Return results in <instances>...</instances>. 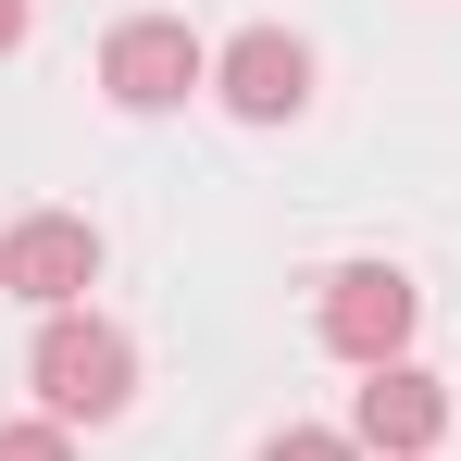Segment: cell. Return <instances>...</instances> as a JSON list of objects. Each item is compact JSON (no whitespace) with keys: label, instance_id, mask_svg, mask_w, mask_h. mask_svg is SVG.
Here are the masks:
<instances>
[{"label":"cell","instance_id":"cell-3","mask_svg":"<svg viewBox=\"0 0 461 461\" xmlns=\"http://www.w3.org/2000/svg\"><path fill=\"white\" fill-rule=\"evenodd\" d=\"M0 287L38 300V312H76L100 287V225L87 212H25V225L0 237Z\"/></svg>","mask_w":461,"mask_h":461},{"label":"cell","instance_id":"cell-5","mask_svg":"<svg viewBox=\"0 0 461 461\" xmlns=\"http://www.w3.org/2000/svg\"><path fill=\"white\" fill-rule=\"evenodd\" d=\"M212 100H225L237 125H287V113L312 100V50L287 38V25H249V38L212 50Z\"/></svg>","mask_w":461,"mask_h":461},{"label":"cell","instance_id":"cell-6","mask_svg":"<svg viewBox=\"0 0 461 461\" xmlns=\"http://www.w3.org/2000/svg\"><path fill=\"white\" fill-rule=\"evenodd\" d=\"M349 437L386 461H424L437 437H449V386L411 375V362H375V386H362V411H349Z\"/></svg>","mask_w":461,"mask_h":461},{"label":"cell","instance_id":"cell-8","mask_svg":"<svg viewBox=\"0 0 461 461\" xmlns=\"http://www.w3.org/2000/svg\"><path fill=\"white\" fill-rule=\"evenodd\" d=\"M0 461H76V437L38 411V424H0Z\"/></svg>","mask_w":461,"mask_h":461},{"label":"cell","instance_id":"cell-9","mask_svg":"<svg viewBox=\"0 0 461 461\" xmlns=\"http://www.w3.org/2000/svg\"><path fill=\"white\" fill-rule=\"evenodd\" d=\"M0 50H25V0H0Z\"/></svg>","mask_w":461,"mask_h":461},{"label":"cell","instance_id":"cell-7","mask_svg":"<svg viewBox=\"0 0 461 461\" xmlns=\"http://www.w3.org/2000/svg\"><path fill=\"white\" fill-rule=\"evenodd\" d=\"M262 461H362V437H337V424H287V437H262Z\"/></svg>","mask_w":461,"mask_h":461},{"label":"cell","instance_id":"cell-2","mask_svg":"<svg viewBox=\"0 0 461 461\" xmlns=\"http://www.w3.org/2000/svg\"><path fill=\"white\" fill-rule=\"evenodd\" d=\"M100 87H113L125 113H175L187 87H212V50H200L175 13H138V25L100 38Z\"/></svg>","mask_w":461,"mask_h":461},{"label":"cell","instance_id":"cell-4","mask_svg":"<svg viewBox=\"0 0 461 461\" xmlns=\"http://www.w3.org/2000/svg\"><path fill=\"white\" fill-rule=\"evenodd\" d=\"M411 312H424V287H411L399 262H349V275H324V349H349V362L375 375V362H399Z\"/></svg>","mask_w":461,"mask_h":461},{"label":"cell","instance_id":"cell-1","mask_svg":"<svg viewBox=\"0 0 461 461\" xmlns=\"http://www.w3.org/2000/svg\"><path fill=\"white\" fill-rule=\"evenodd\" d=\"M25 375L50 399V424H113V411L138 399V349H125V324H100V312H50L38 349H25Z\"/></svg>","mask_w":461,"mask_h":461}]
</instances>
